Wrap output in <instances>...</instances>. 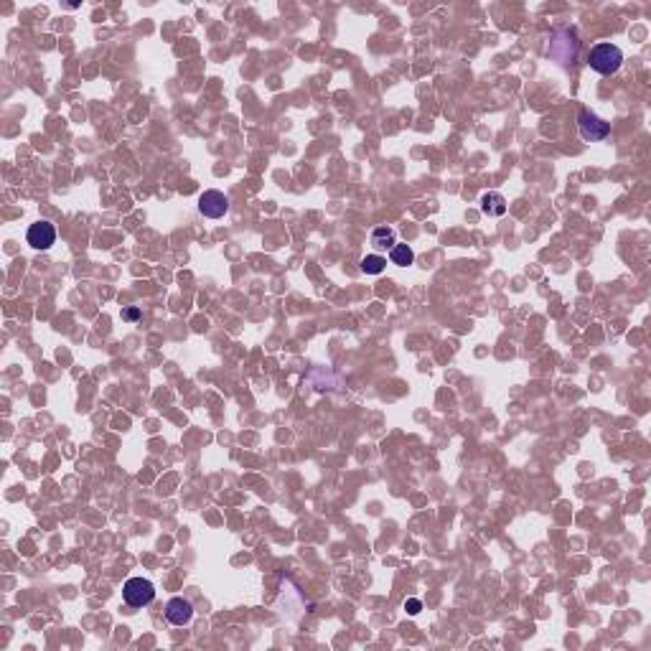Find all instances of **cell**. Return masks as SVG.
I'll use <instances>...</instances> for the list:
<instances>
[{"instance_id":"cell-2","label":"cell","mask_w":651,"mask_h":651,"mask_svg":"<svg viewBox=\"0 0 651 651\" xmlns=\"http://www.w3.org/2000/svg\"><path fill=\"white\" fill-rule=\"evenodd\" d=\"M123 598L130 608H143L156 598V588L145 577H130L123 588Z\"/></svg>"},{"instance_id":"cell-7","label":"cell","mask_w":651,"mask_h":651,"mask_svg":"<svg viewBox=\"0 0 651 651\" xmlns=\"http://www.w3.org/2000/svg\"><path fill=\"white\" fill-rule=\"evenodd\" d=\"M481 211L486 216H504L506 214V198L502 194H496V191L484 194L481 196Z\"/></svg>"},{"instance_id":"cell-11","label":"cell","mask_w":651,"mask_h":651,"mask_svg":"<svg viewBox=\"0 0 651 651\" xmlns=\"http://www.w3.org/2000/svg\"><path fill=\"white\" fill-rule=\"evenodd\" d=\"M404 610H407L410 616H417V613H420V610H422V603L417 601V598H410V601L404 603Z\"/></svg>"},{"instance_id":"cell-12","label":"cell","mask_w":651,"mask_h":651,"mask_svg":"<svg viewBox=\"0 0 651 651\" xmlns=\"http://www.w3.org/2000/svg\"><path fill=\"white\" fill-rule=\"evenodd\" d=\"M123 318L125 321H138V318H141V311H138V308H127L123 313Z\"/></svg>"},{"instance_id":"cell-6","label":"cell","mask_w":651,"mask_h":651,"mask_svg":"<svg viewBox=\"0 0 651 651\" xmlns=\"http://www.w3.org/2000/svg\"><path fill=\"white\" fill-rule=\"evenodd\" d=\"M165 619L171 621L174 626H186L194 619V606L186 598H171V601L165 603Z\"/></svg>"},{"instance_id":"cell-10","label":"cell","mask_w":651,"mask_h":651,"mask_svg":"<svg viewBox=\"0 0 651 651\" xmlns=\"http://www.w3.org/2000/svg\"><path fill=\"white\" fill-rule=\"evenodd\" d=\"M384 267H387V260L382 255H366L362 260V272H366V275H380V272H384Z\"/></svg>"},{"instance_id":"cell-1","label":"cell","mask_w":651,"mask_h":651,"mask_svg":"<svg viewBox=\"0 0 651 651\" xmlns=\"http://www.w3.org/2000/svg\"><path fill=\"white\" fill-rule=\"evenodd\" d=\"M588 64H590L593 72H598V74L603 76L616 74L621 69V64H623V51H621L616 43H598V46H593L590 54H588Z\"/></svg>"},{"instance_id":"cell-4","label":"cell","mask_w":651,"mask_h":651,"mask_svg":"<svg viewBox=\"0 0 651 651\" xmlns=\"http://www.w3.org/2000/svg\"><path fill=\"white\" fill-rule=\"evenodd\" d=\"M198 211L207 219H222L229 211V196L216 189H209L198 196Z\"/></svg>"},{"instance_id":"cell-5","label":"cell","mask_w":651,"mask_h":651,"mask_svg":"<svg viewBox=\"0 0 651 651\" xmlns=\"http://www.w3.org/2000/svg\"><path fill=\"white\" fill-rule=\"evenodd\" d=\"M25 239H28V245H31L33 249H49L51 245L56 242V229H54V224L49 222H36L28 227Z\"/></svg>"},{"instance_id":"cell-9","label":"cell","mask_w":651,"mask_h":651,"mask_svg":"<svg viewBox=\"0 0 651 651\" xmlns=\"http://www.w3.org/2000/svg\"><path fill=\"white\" fill-rule=\"evenodd\" d=\"M389 260L395 265H400V267H407V265L415 262V252L407 245H395V247L389 249Z\"/></svg>"},{"instance_id":"cell-3","label":"cell","mask_w":651,"mask_h":651,"mask_svg":"<svg viewBox=\"0 0 651 651\" xmlns=\"http://www.w3.org/2000/svg\"><path fill=\"white\" fill-rule=\"evenodd\" d=\"M577 125H580V135L590 143L606 141L610 132V125L606 123V120H601L595 112H590V110H583V112L577 115Z\"/></svg>"},{"instance_id":"cell-8","label":"cell","mask_w":651,"mask_h":651,"mask_svg":"<svg viewBox=\"0 0 651 651\" xmlns=\"http://www.w3.org/2000/svg\"><path fill=\"white\" fill-rule=\"evenodd\" d=\"M397 242H395V229L392 227H377V229L371 231V247L377 249V252H384V249H392Z\"/></svg>"}]
</instances>
